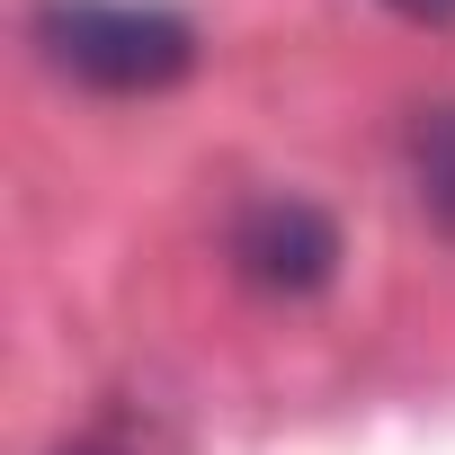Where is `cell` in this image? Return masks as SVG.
<instances>
[{
	"label": "cell",
	"instance_id": "5",
	"mask_svg": "<svg viewBox=\"0 0 455 455\" xmlns=\"http://www.w3.org/2000/svg\"><path fill=\"white\" fill-rule=\"evenodd\" d=\"M54 455H116L108 437H72V446H54Z\"/></svg>",
	"mask_w": 455,
	"mask_h": 455
},
{
	"label": "cell",
	"instance_id": "4",
	"mask_svg": "<svg viewBox=\"0 0 455 455\" xmlns=\"http://www.w3.org/2000/svg\"><path fill=\"white\" fill-rule=\"evenodd\" d=\"M393 19H411V28H455V0H384Z\"/></svg>",
	"mask_w": 455,
	"mask_h": 455
},
{
	"label": "cell",
	"instance_id": "3",
	"mask_svg": "<svg viewBox=\"0 0 455 455\" xmlns=\"http://www.w3.org/2000/svg\"><path fill=\"white\" fill-rule=\"evenodd\" d=\"M411 188H419V214L437 223V233L455 242V99H437V108H419L411 116Z\"/></svg>",
	"mask_w": 455,
	"mask_h": 455
},
{
	"label": "cell",
	"instance_id": "1",
	"mask_svg": "<svg viewBox=\"0 0 455 455\" xmlns=\"http://www.w3.org/2000/svg\"><path fill=\"white\" fill-rule=\"evenodd\" d=\"M28 36L63 81L99 99H152L196 72V28L161 0H36Z\"/></svg>",
	"mask_w": 455,
	"mask_h": 455
},
{
	"label": "cell",
	"instance_id": "2",
	"mask_svg": "<svg viewBox=\"0 0 455 455\" xmlns=\"http://www.w3.org/2000/svg\"><path fill=\"white\" fill-rule=\"evenodd\" d=\"M233 268L259 286V295H322L331 277H339V223L313 205V196H295V188H268V196H251L242 214H233Z\"/></svg>",
	"mask_w": 455,
	"mask_h": 455
}]
</instances>
